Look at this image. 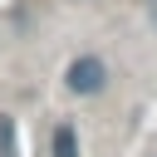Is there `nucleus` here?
<instances>
[{
    "label": "nucleus",
    "mask_w": 157,
    "mask_h": 157,
    "mask_svg": "<svg viewBox=\"0 0 157 157\" xmlns=\"http://www.w3.org/2000/svg\"><path fill=\"white\" fill-rule=\"evenodd\" d=\"M54 157H78V132H74V123H59V128H54Z\"/></svg>",
    "instance_id": "obj_2"
},
{
    "label": "nucleus",
    "mask_w": 157,
    "mask_h": 157,
    "mask_svg": "<svg viewBox=\"0 0 157 157\" xmlns=\"http://www.w3.org/2000/svg\"><path fill=\"white\" fill-rule=\"evenodd\" d=\"M147 5H157V0H147Z\"/></svg>",
    "instance_id": "obj_4"
},
{
    "label": "nucleus",
    "mask_w": 157,
    "mask_h": 157,
    "mask_svg": "<svg viewBox=\"0 0 157 157\" xmlns=\"http://www.w3.org/2000/svg\"><path fill=\"white\" fill-rule=\"evenodd\" d=\"M0 157H20V142H15V118L0 113Z\"/></svg>",
    "instance_id": "obj_3"
},
{
    "label": "nucleus",
    "mask_w": 157,
    "mask_h": 157,
    "mask_svg": "<svg viewBox=\"0 0 157 157\" xmlns=\"http://www.w3.org/2000/svg\"><path fill=\"white\" fill-rule=\"evenodd\" d=\"M103 83H108V64H103L98 54H78V59L64 69V88H69V93H83V98H88V93H98Z\"/></svg>",
    "instance_id": "obj_1"
}]
</instances>
